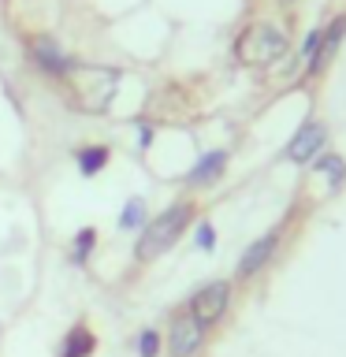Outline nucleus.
I'll list each match as a JSON object with an SVG mask.
<instances>
[{
    "mask_svg": "<svg viewBox=\"0 0 346 357\" xmlns=\"http://www.w3.org/2000/svg\"><path fill=\"white\" fill-rule=\"evenodd\" d=\"M30 63L49 78H63L67 71H71L75 60L49 38V33H38V38H30Z\"/></svg>",
    "mask_w": 346,
    "mask_h": 357,
    "instance_id": "6",
    "label": "nucleus"
},
{
    "mask_svg": "<svg viewBox=\"0 0 346 357\" xmlns=\"http://www.w3.org/2000/svg\"><path fill=\"white\" fill-rule=\"evenodd\" d=\"M201 342H205V328L190 312L172 320V331H167V350H172V357H194L201 350Z\"/></svg>",
    "mask_w": 346,
    "mask_h": 357,
    "instance_id": "7",
    "label": "nucleus"
},
{
    "mask_svg": "<svg viewBox=\"0 0 346 357\" xmlns=\"http://www.w3.org/2000/svg\"><path fill=\"white\" fill-rule=\"evenodd\" d=\"M313 172H317V175L324 178V183H328L331 194L346 183V160H343L339 153H328V149H324V153L317 156V160H313Z\"/></svg>",
    "mask_w": 346,
    "mask_h": 357,
    "instance_id": "12",
    "label": "nucleus"
},
{
    "mask_svg": "<svg viewBox=\"0 0 346 357\" xmlns=\"http://www.w3.org/2000/svg\"><path fill=\"white\" fill-rule=\"evenodd\" d=\"M317 45H320V26L306 33V41H301V52H298V56H301V60H306V63H309V60H313V56H317Z\"/></svg>",
    "mask_w": 346,
    "mask_h": 357,
    "instance_id": "18",
    "label": "nucleus"
},
{
    "mask_svg": "<svg viewBox=\"0 0 346 357\" xmlns=\"http://www.w3.org/2000/svg\"><path fill=\"white\" fill-rule=\"evenodd\" d=\"M63 89H67V100H71L75 112L82 116H100L112 97H116V86H119V71L116 67H89V63H71V71L63 78Z\"/></svg>",
    "mask_w": 346,
    "mask_h": 357,
    "instance_id": "1",
    "label": "nucleus"
},
{
    "mask_svg": "<svg viewBox=\"0 0 346 357\" xmlns=\"http://www.w3.org/2000/svg\"><path fill=\"white\" fill-rule=\"evenodd\" d=\"M138 227H145V205L142 197H130L127 208L119 212V231H138Z\"/></svg>",
    "mask_w": 346,
    "mask_h": 357,
    "instance_id": "15",
    "label": "nucleus"
},
{
    "mask_svg": "<svg viewBox=\"0 0 346 357\" xmlns=\"http://www.w3.org/2000/svg\"><path fill=\"white\" fill-rule=\"evenodd\" d=\"M160 346H164V339L156 328H145L138 335V357H160Z\"/></svg>",
    "mask_w": 346,
    "mask_h": 357,
    "instance_id": "16",
    "label": "nucleus"
},
{
    "mask_svg": "<svg viewBox=\"0 0 346 357\" xmlns=\"http://www.w3.org/2000/svg\"><path fill=\"white\" fill-rule=\"evenodd\" d=\"M93 350H97V335L89 331L86 324H75L60 342V357H89Z\"/></svg>",
    "mask_w": 346,
    "mask_h": 357,
    "instance_id": "11",
    "label": "nucleus"
},
{
    "mask_svg": "<svg viewBox=\"0 0 346 357\" xmlns=\"http://www.w3.org/2000/svg\"><path fill=\"white\" fill-rule=\"evenodd\" d=\"M287 52H290V41L276 22H253V26L242 30V38L234 41V60L242 67H268V63L283 60Z\"/></svg>",
    "mask_w": 346,
    "mask_h": 357,
    "instance_id": "3",
    "label": "nucleus"
},
{
    "mask_svg": "<svg viewBox=\"0 0 346 357\" xmlns=\"http://www.w3.org/2000/svg\"><path fill=\"white\" fill-rule=\"evenodd\" d=\"M93 250H97V231L93 227H82L71 238V264H86Z\"/></svg>",
    "mask_w": 346,
    "mask_h": 357,
    "instance_id": "14",
    "label": "nucleus"
},
{
    "mask_svg": "<svg viewBox=\"0 0 346 357\" xmlns=\"http://www.w3.org/2000/svg\"><path fill=\"white\" fill-rule=\"evenodd\" d=\"M324 145H328V127H324L320 119H306L294 134H290L283 156H287L290 164L306 167V164H313V160L324 153Z\"/></svg>",
    "mask_w": 346,
    "mask_h": 357,
    "instance_id": "5",
    "label": "nucleus"
},
{
    "mask_svg": "<svg viewBox=\"0 0 346 357\" xmlns=\"http://www.w3.org/2000/svg\"><path fill=\"white\" fill-rule=\"evenodd\" d=\"M227 305H231V283L212 279V283H205L194 298H190V317H194L201 328H212V324L223 320Z\"/></svg>",
    "mask_w": 346,
    "mask_h": 357,
    "instance_id": "4",
    "label": "nucleus"
},
{
    "mask_svg": "<svg viewBox=\"0 0 346 357\" xmlns=\"http://www.w3.org/2000/svg\"><path fill=\"white\" fill-rule=\"evenodd\" d=\"M194 245H197L201 253H212V250H216V227H212L209 220L194 227Z\"/></svg>",
    "mask_w": 346,
    "mask_h": 357,
    "instance_id": "17",
    "label": "nucleus"
},
{
    "mask_svg": "<svg viewBox=\"0 0 346 357\" xmlns=\"http://www.w3.org/2000/svg\"><path fill=\"white\" fill-rule=\"evenodd\" d=\"M343 38H346V15L331 19V26H324V30H320V45H317V56H313V60L306 63V75H309V78H313V75H320L324 67H328V63L335 60V52H339Z\"/></svg>",
    "mask_w": 346,
    "mask_h": 357,
    "instance_id": "9",
    "label": "nucleus"
},
{
    "mask_svg": "<svg viewBox=\"0 0 346 357\" xmlns=\"http://www.w3.org/2000/svg\"><path fill=\"white\" fill-rule=\"evenodd\" d=\"M190 220H194V205H190V201L167 205L160 216H153L142 227V238H138V245H134V257H138V261H156V257H164L179 238H183Z\"/></svg>",
    "mask_w": 346,
    "mask_h": 357,
    "instance_id": "2",
    "label": "nucleus"
},
{
    "mask_svg": "<svg viewBox=\"0 0 346 357\" xmlns=\"http://www.w3.org/2000/svg\"><path fill=\"white\" fill-rule=\"evenodd\" d=\"M227 160H231V156H227V149H212V153H205V156H201V160H197L194 167H190L183 183H186L190 190H201V186H212V183H220V178H223V172H227Z\"/></svg>",
    "mask_w": 346,
    "mask_h": 357,
    "instance_id": "10",
    "label": "nucleus"
},
{
    "mask_svg": "<svg viewBox=\"0 0 346 357\" xmlns=\"http://www.w3.org/2000/svg\"><path fill=\"white\" fill-rule=\"evenodd\" d=\"M276 250H279V231L261 234L257 242L246 245V253L239 257V264H234V275H239V279H253V275L276 257Z\"/></svg>",
    "mask_w": 346,
    "mask_h": 357,
    "instance_id": "8",
    "label": "nucleus"
},
{
    "mask_svg": "<svg viewBox=\"0 0 346 357\" xmlns=\"http://www.w3.org/2000/svg\"><path fill=\"white\" fill-rule=\"evenodd\" d=\"M108 149H105V145H86V149H78L75 153V164H78V175H100V172H105V167H108Z\"/></svg>",
    "mask_w": 346,
    "mask_h": 357,
    "instance_id": "13",
    "label": "nucleus"
}]
</instances>
